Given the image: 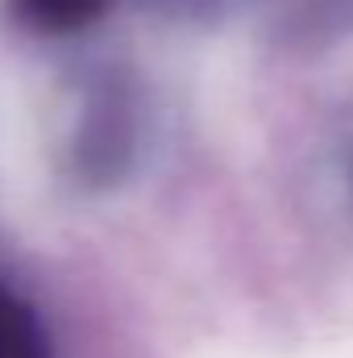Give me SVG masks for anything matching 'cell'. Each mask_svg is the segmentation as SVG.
<instances>
[{
  "label": "cell",
  "instance_id": "1",
  "mask_svg": "<svg viewBox=\"0 0 353 358\" xmlns=\"http://www.w3.org/2000/svg\"><path fill=\"white\" fill-rule=\"evenodd\" d=\"M112 0H13L17 17L38 34H80L108 13Z\"/></svg>",
  "mask_w": 353,
  "mask_h": 358
},
{
  "label": "cell",
  "instance_id": "2",
  "mask_svg": "<svg viewBox=\"0 0 353 358\" xmlns=\"http://www.w3.org/2000/svg\"><path fill=\"white\" fill-rule=\"evenodd\" d=\"M0 358H50L38 317L8 287H0Z\"/></svg>",
  "mask_w": 353,
  "mask_h": 358
},
{
  "label": "cell",
  "instance_id": "3",
  "mask_svg": "<svg viewBox=\"0 0 353 358\" xmlns=\"http://www.w3.org/2000/svg\"><path fill=\"white\" fill-rule=\"evenodd\" d=\"M345 200H350V208H353V150H350V159H345Z\"/></svg>",
  "mask_w": 353,
  "mask_h": 358
}]
</instances>
